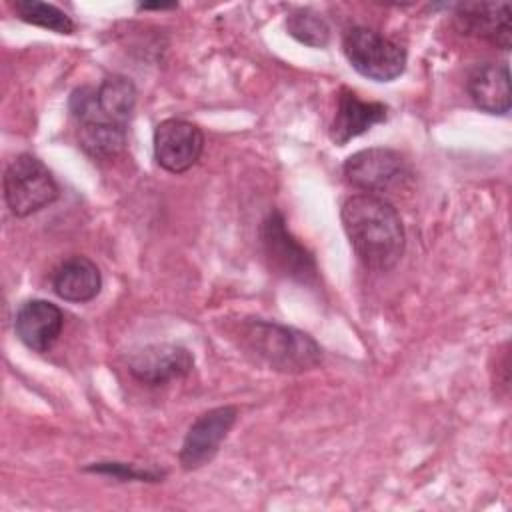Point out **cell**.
I'll return each mask as SVG.
<instances>
[{"mask_svg":"<svg viewBox=\"0 0 512 512\" xmlns=\"http://www.w3.org/2000/svg\"><path fill=\"white\" fill-rule=\"evenodd\" d=\"M342 226L358 260L376 272L394 268L406 246L398 210L378 194H354L340 210Z\"/></svg>","mask_w":512,"mask_h":512,"instance_id":"1","label":"cell"},{"mask_svg":"<svg viewBox=\"0 0 512 512\" xmlns=\"http://www.w3.org/2000/svg\"><path fill=\"white\" fill-rule=\"evenodd\" d=\"M240 336L244 346L258 360L284 374L312 370L322 360V348L318 342L310 334L292 326L256 318L242 324Z\"/></svg>","mask_w":512,"mask_h":512,"instance_id":"2","label":"cell"},{"mask_svg":"<svg viewBox=\"0 0 512 512\" xmlns=\"http://www.w3.org/2000/svg\"><path fill=\"white\" fill-rule=\"evenodd\" d=\"M58 184L42 160L18 154L4 172V200L10 212L26 218L58 198Z\"/></svg>","mask_w":512,"mask_h":512,"instance_id":"3","label":"cell"},{"mask_svg":"<svg viewBox=\"0 0 512 512\" xmlns=\"http://www.w3.org/2000/svg\"><path fill=\"white\" fill-rule=\"evenodd\" d=\"M136 106V86L130 78L112 74L98 88H76L70 96L72 116L84 122H110L128 128Z\"/></svg>","mask_w":512,"mask_h":512,"instance_id":"4","label":"cell"},{"mask_svg":"<svg viewBox=\"0 0 512 512\" xmlns=\"http://www.w3.org/2000/svg\"><path fill=\"white\" fill-rule=\"evenodd\" d=\"M342 48L350 66L376 82L396 80L406 68V50L366 26L350 28L344 34Z\"/></svg>","mask_w":512,"mask_h":512,"instance_id":"5","label":"cell"},{"mask_svg":"<svg viewBox=\"0 0 512 512\" xmlns=\"http://www.w3.org/2000/svg\"><path fill=\"white\" fill-rule=\"evenodd\" d=\"M264 254L274 270L290 280L312 284L318 278L314 256L290 234L280 212H270L260 228Z\"/></svg>","mask_w":512,"mask_h":512,"instance_id":"6","label":"cell"},{"mask_svg":"<svg viewBox=\"0 0 512 512\" xmlns=\"http://www.w3.org/2000/svg\"><path fill=\"white\" fill-rule=\"evenodd\" d=\"M342 172L348 184L368 194L390 190L410 176L406 160L390 148L358 150L346 158Z\"/></svg>","mask_w":512,"mask_h":512,"instance_id":"7","label":"cell"},{"mask_svg":"<svg viewBox=\"0 0 512 512\" xmlns=\"http://www.w3.org/2000/svg\"><path fill=\"white\" fill-rule=\"evenodd\" d=\"M238 418L236 406H218L200 414L188 428L182 448L180 464L184 470H198L208 464L220 450V444L228 436Z\"/></svg>","mask_w":512,"mask_h":512,"instance_id":"8","label":"cell"},{"mask_svg":"<svg viewBox=\"0 0 512 512\" xmlns=\"http://www.w3.org/2000/svg\"><path fill=\"white\" fill-rule=\"evenodd\" d=\"M202 150L204 134L188 120L166 118L154 130V158L172 174L190 170L200 160Z\"/></svg>","mask_w":512,"mask_h":512,"instance_id":"9","label":"cell"},{"mask_svg":"<svg viewBox=\"0 0 512 512\" xmlns=\"http://www.w3.org/2000/svg\"><path fill=\"white\" fill-rule=\"evenodd\" d=\"M194 356L180 344H150L130 354L128 372L146 386H162L188 376Z\"/></svg>","mask_w":512,"mask_h":512,"instance_id":"10","label":"cell"},{"mask_svg":"<svg viewBox=\"0 0 512 512\" xmlns=\"http://www.w3.org/2000/svg\"><path fill=\"white\" fill-rule=\"evenodd\" d=\"M456 24L464 34L482 38L500 50L512 44L510 2H464L456 4Z\"/></svg>","mask_w":512,"mask_h":512,"instance_id":"11","label":"cell"},{"mask_svg":"<svg viewBox=\"0 0 512 512\" xmlns=\"http://www.w3.org/2000/svg\"><path fill=\"white\" fill-rule=\"evenodd\" d=\"M64 326L62 310L48 300L24 302L14 318V330L20 342L34 352H48Z\"/></svg>","mask_w":512,"mask_h":512,"instance_id":"12","label":"cell"},{"mask_svg":"<svg viewBox=\"0 0 512 512\" xmlns=\"http://www.w3.org/2000/svg\"><path fill=\"white\" fill-rule=\"evenodd\" d=\"M388 108L382 102L360 100L352 90H342L338 96V108L330 126V138L334 144L344 146L352 138L364 134L374 124L384 122Z\"/></svg>","mask_w":512,"mask_h":512,"instance_id":"13","label":"cell"},{"mask_svg":"<svg viewBox=\"0 0 512 512\" xmlns=\"http://www.w3.org/2000/svg\"><path fill=\"white\" fill-rule=\"evenodd\" d=\"M52 288L66 302H90L102 288L100 268L86 256H70L56 266Z\"/></svg>","mask_w":512,"mask_h":512,"instance_id":"14","label":"cell"},{"mask_svg":"<svg viewBox=\"0 0 512 512\" xmlns=\"http://www.w3.org/2000/svg\"><path fill=\"white\" fill-rule=\"evenodd\" d=\"M468 94L474 104L488 114H508L510 96V70L506 62H488L472 70L468 78Z\"/></svg>","mask_w":512,"mask_h":512,"instance_id":"15","label":"cell"},{"mask_svg":"<svg viewBox=\"0 0 512 512\" xmlns=\"http://www.w3.org/2000/svg\"><path fill=\"white\" fill-rule=\"evenodd\" d=\"M78 144L94 160H112L126 148V128L110 122H84L78 128Z\"/></svg>","mask_w":512,"mask_h":512,"instance_id":"16","label":"cell"},{"mask_svg":"<svg viewBox=\"0 0 512 512\" xmlns=\"http://www.w3.org/2000/svg\"><path fill=\"white\" fill-rule=\"evenodd\" d=\"M14 10L18 14L20 20L58 32V34H72L76 30L74 20L60 10L54 4L48 2H40V0H16L14 2Z\"/></svg>","mask_w":512,"mask_h":512,"instance_id":"17","label":"cell"},{"mask_svg":"<svg viewBox=\"0 0 512 512\" xmlns=\"http://www.w3.org/2000/svg\"><path fill=\"white\" fill-rule=\"evenodd\" d=\"M286 30L294 40L312 48H324L330 40L328 22L310 8H298L290 12L286 18Z\"/></svg>","mask_w":512,"mask_h":512,"instance_id":"18","label":"cell"},{"mask_svg":"<svg viewBox=\"0 0 512 512\" xmlns=\"http://www.w3.org/2000/svg\"><path fill=\"white\" fill-rule=\"evenodd\" d=\"M88 472H98V474H110L116 476L120 480H148V482H156L158 478H162V474L158 472H146V470H138L130 464L124 462H98L92 466H86Z\"/></svg>","mask_w":512,"mask_h":512,"instance_id":"19","label":"cell"},{"mask_svg":"<svg viewBox=\"0 0 512 512\" xmlns=\"http://www.w3.org/2000/svg\"><path fill=\"white\" fill-rule=\"evenodd\" d=\"M140 8L142 10H148V8H156V10L160 8L162 10V8H174V4H140Z\"/></svg>","mask_w":512,"mask_h":512,"instance_id":"20","label":"cell"}]
</instances>
